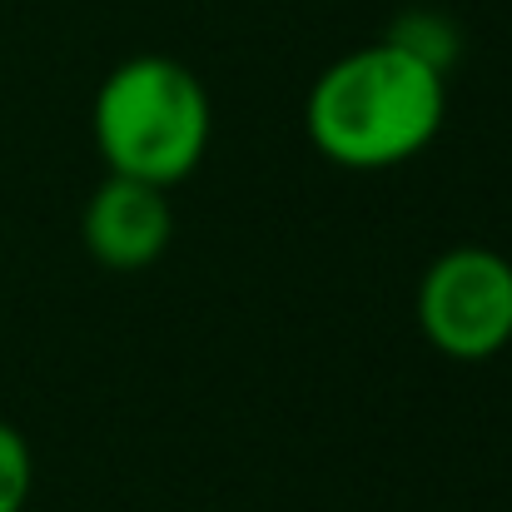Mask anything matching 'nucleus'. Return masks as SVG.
<instances>
[{
  "label": "nucleus",
  "mask_w": 512,
  "mask_h": 512,
  "mask_svg": "<svg viewBox=\"0 0 512 512\" xmlns=\"http://www.w3.org/2000/svg\"><path fill=\"white\" fill-rule=\"evenodd\" d=\"M448 115V75L398 40L334 60L309 90V140L343 170H393L418 160Z\"/></svg>",
  "instance_id": "f257e3e1"
},
{
  "label": "nucleus",
  "mask_w": 512,
  "mask_h": 512,
  "mask_svg": "<svg viewBox=\"0 0 512 512\" xmlns=\"http://www.w3.org/2000/svg\"><path fill=\"white\" fill-rule=\"evenodd\" d=\"M90 125L110 174L170 189L204 160L214 115L189 65L170 55H135L105 75Z\"/></svg>",
  "instance_id": "f03ea898"
},
{
  "label": "nucleus",
  "mask_w": 512,
  "mask_h": 512,
  "mask_svg": "<svg viewBox=\"0 0 512 512\" xmlns=\"http://www.w3.org/2000/svg\"><path fill=\"white\" fill-rule=\"evenodd\" d=\"M418 329L443 358H498L512 343V264L483 244L438 254L418 284Z\"/></svg>",
  "instance_id": "7ed1b4c3"
},
{
  "label": "nucleus",
  "mask_w": 512,
  "mask_h": 512,
  "mask_svg": "<svg viewBox=\"0 0 512 512\" xmlns=\"http://www.w3.org/2000/svg\"><path fill=\"white\" fill-rule=\"evenodd\" d=\"M80 234H85V249H90L95 264H105L115 274H140L170 249L174 239L170 194L160 184L110 174L90 194Z\"/></svg>",
  "instance_id": "20e7f679"
},
{
  "label": "nucleus",
  "mask_w": 512,
  "mask_h": 512,
  "mask_svg": "<svg viewBox=\"0 0 512 512\" xmlns=\"http://www.w3.org/2000/svg\"><path fill=\"white\" fill-rule=\"evenodd\" d=\"M388 40H398L403 50L423 55V60H428V65H438L443 75H448V65H453V50H458V35H453V25H448V20H438V15H428V10H413L408 20H398Z\"/></svg>",
  "instance_id": "39448f33"
},
{
  "label": "nucleus",
  "mask_w": 512,
  "mask_h": 512,
  "mask_svg": "<svg viewBox=\"0 0 512 512\" xmlns=\"http://www.w3.org/2000/svg\"><path fill=\"white\" fill-rule=\"evenodd\" d=\"M30 488H35L30 443H25L10 423H0V512H25Z\"/></svg>",
  "instance_id": "423d86ee"
}]
</instances>
